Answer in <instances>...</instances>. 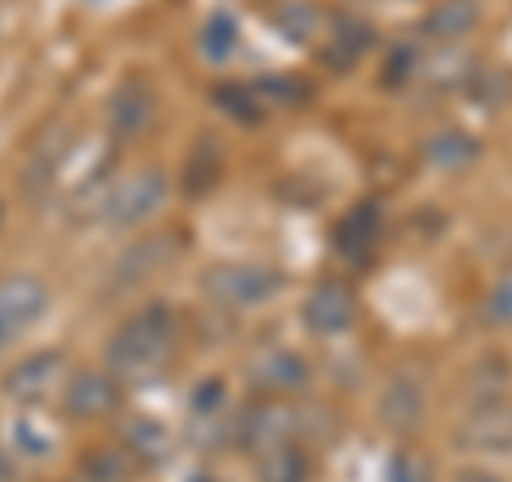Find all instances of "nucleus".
Here are the masks:
<instances>
[{"label":"nucleus","instance_id":"f257e3e1","mask_svg":"<svg viewBox=\"0 0 512 482\" xmlns=\"http://www.w3.org/2000/svg\"><path fill=\"white\" fill-rule=\"evenodd\" d=\"M175 346H180V320H175V312L167 303H150V308L128 316L124 325L111 333L107 372L120 384L146 389V384H158L171 372Z\"/></svg>","mask_w":512,"mask_h":482},{"label":"nucleus","instance_id":"f03ea898","mask_svg":"<svg viewBox=\"0 0 512 482\" xmlns=\"http://www.w3.org/2000/svg\"><path fill=\"white\" fill-rule=\"evenodd\" d=\"M167 205V175L158 167H137L120 175V180H111L99 197V218L107 227H141V222H150L158 210Z\"/></svg>","mask_w":512,"mask_h":482},{"label":"nucleus","instance_id":"7ed1b4c3","mask_svg":"<svg viewBox=\"0 0 512 482\" xmlns=\"http://www.w3.org/2000/svg\"><path fill=\"white\" fill-rule=\"evenodd\" d=\"M286 286V278L269 265H252V261H227L205 269V295H210L218 308L244 312V308H261Z\"/></svg>","mask_w":512,"mask_h":482},{"label":"nucleus","instance_id":"20e7f679","mask_svg":"<svg viewBox=\"0 0 512 482\" xmlns=\"http://www.w3.org/2000/svg\"><path fill=\"white\" fill-rule=\"evenodd\" d=\"M303 427H308V414H299L295 406H286L278 397H265L256 401L252 410L235 414V440L248 448V453H265L274 444H286V440H299Z\"/></svg>","mask_w":512,"mask_h":482},{"label":"nucleus","instance_id":"39448f33","mask_svg":"<svg viewBox=\"0 0 512 482\" xmlns=\"http://www.w3.org/2000/svg\"><path fill=\"white\" fill-rule=\"evenodd\" d=\"M47 312V286L30 273H13V278H0V355L22 342L43 320Z\"/></svg>","mask_w":512,"mask_h":482},{"label":"nucleus","instance_id":"423d86ee","mask_svg":"<svg viewBox=\"0 0 512 482\" xmlns=\"http://www.w3.org/2000/svg\"><path fill=\"white\" fill-rule=\"evenodd\" d=\"M355 320H359V299L338 278L316 282L308 291V299H303V325H308V333H316V337H338L355 325Z\"/></svg>","mask_w":512,"mask_h":482},{"label":"nucleus","instance_id":"0eeeda50","mask_svg":"<svg viewBox=\"0 0 512 482\" xmlns=\"http://www.w3.org/2000/svg\"><path fill=\"white\" fill-rule=\"evenodd\" d=\"M248 384L261 397H295L312 384V367L295 350H265L248 363Z\"/></svg>","mask_w":512,"mask_h":482},{"label":"nucleus","instance_id":"6e6552de","mask_svg":"<svg viewBox=\"0 0 512 482\" xmlns=\"http://www.w3.org/2000/svg\"><path fill=\"white\" fill-rule=\"evenodd\" d=\"M64 372H69V359H64L60 350H39V355H26L5 376V393L13 401H22V406H39V401H47L60 389Z\"/></svg>","mask_w":512,"mask_h":482},{"label":"nucleus","instance_id":"1a4fd4ad","mask_svg":"<svg viewBox=\"0 0 512 482\" xmlns=\"http://www.w3.org/2000/svg\"><path fill=\"white\" fill-rule=\"evenodd\" d=\"M60 406L69 419H103L120 406V380L111 372H82L64 380Z\"/></svg>","mask_w":512,"mask_h":482},{"label":"nucleus","instance_id":"9d476101","mask_svg":"<svg viewBox=\"0 0 512 482\" xmlns=\"http://www.w3.org/2000/svg\"><path fill=\"white\" fill-rule=\"evenodd\" d=\"M154 107H158V99H154V90L141 82V77H128V82H120L116 94H111V107H107L111 137H120V141L141 137L150 128V120H154Z\"/></svg>","mask_w":512,"mask_h":482},{"label":"nucleus","instance_id":"9b49d317","mask_svg":"<svg viewBox=\"0 0 512 482\" xmlns=\"http://www.w3.org/2000/svg\"><path fill=\"white\" fill-rule=\"evenodd\" d=\"M457 440L474 448V453H512V406L500 397H491L487 406H478L466 427L457 431Z\"/></svg>","mask_w":512,"mask_h":482},{"label":"nucleus","instance_id":"f8f14e48","mask_svg":"<svg viewBox=\"0 0 512 482\" xmlns=\"http://www.w3.org/2000/svg\"><path fill=\"white\" fill-rule=\"evenodd\" d=\"M478 22H483V9H478V0H440V5H431L423 13L419 30L427 39H436L444 47H457L461 39H470Z\"/></svg>","mask_w":512,"mask_h":482},{"label":"nucleus","instance_id":"ddd939ff","mask_svg":"<svg viewBox=\"0 0 512 482\" xmlns=\"http://www.w3.org/2000/svg\"><path fill=\"white\" fill-rule=\"evenodd\" d=\"M175 256V235H158V239H141V244H133L120 265L111 269V286H120V291H128V286H141L146 278H154L163 265H171Z\"/></svg>","mask_w":512,"mask_h":482},{"label":"nucleus","instance_id":"4468645a","mask_svg":"<svg viewBox=\"0 0 512 482\" xmlns=\"http://www.w3.org/2000/svg\"><path fill=\"white\" fill-rule=\"evenodd\" d=\"M380 227H384L380 205L376 201H363V205H355V210H350L338 222V231H333V248H338L342 256H350V261H363V256L376 252Z\"/></svg>","mask_w":512,"mask_h":482},{"label":"nucleus","instance_id":"2eb2a0df","mask_svg":"<svg viewBox=\"0 0 512 482\" xmlns=\"http://www.w3.org/2000/svg\"><path fill=\"white\" fill-rule=\"evenodd\" d=\"M423 410H427L423 389L414 380H406V376H397L389 389H384V397H380V423L389 431H397V436L419 431L423 427Z\"/></svg>","mask_w":512,"mask_h":482},{"label":"nucleus","instance_id":"dca6fc26","mask_svg":"<svg viewBox=\"0 0 512 482\" xmlns=\"http://www.w3.org/2000/svg\"><path fill=\"white\" fill-rule=\"evenodd\" d=\"M256 478L261 482H308L312 478V457L299 440L274 444L265 453H256Z\"/></svg>","mask_w":512,"mask_h":482},{"label":"nucleus","instance_id":"f3484780","mask_svg":"<svg viewBox=\"0 0 512 482\" xmlns=\"http://www.w3.org/2000/svg\"><path fill=\"white\" fill-rule=\"evenodd\" d=\"M367 47H372V26H363L355 18H333L329 22V35H325V56L333 69H350Z\"/></svg>","mask_w":512,"mask_h":482},{"label":"nucleus","instance_id":"a211bd4d","mask_svg":"<svg viewBox=\"0 0 512 482\" xmlns=\"http://www.w3.org/2000/svg\"><path fill=\"white\" fill-rule=\"evenodd\" d=\"M423 158L431 167H440V171H461V167H470L478 158V141L470 133H461V128H444V133L427 137Z\"/></svg>","mask_w":512,"mask_h":482},{"label":"nucleus","instance_id":"6ab92c4d","mask_svg":"<svg viewBox=\"0 0 512 482\" xmlns=\"http://www.w3.org/2000/svg\"><path fill=\"white\" fill-rule=\"evenodd\" d=\"M52 448H56L52 427L39 423L35 414H18V419L9 423V453H13V457H22V461H43V457H52Z\"/></svg>","mask_w":512,"mask_h":482},{"label":"nucleus","instance_id":"aec40b11","mask_svg":"<svg viewBox=\"0 0 512 482\" xmlns=\"http://www.w3.org/2000/svg\"><path fill=\"white\" fill-rule=\"evenodd\" d=\"M274 26L282 30L286 39H295V43H312V39L320 35V30L329 26V18H325L320 9H312V5H303V0H299V5H286V9H278V13H274Z\"/></svg>","mask_w":512,"mask_h":482},{"label":"nucleus","instance_id":"412c9836","mask_svg":"<svg viewBox=\"0 0 512 482\" xmlns=\"http://www.w3.org/2000/svg\"><path fill=\"white\" fill-rule=\"evenodd\" d=\"M235 39H239V30H235L231 13H214L201 30V56L210 64H227L235 56Z\"/></svg>","mask_w":512,"mask_h":482},{"label":"nucleus","instance_id":"4be33fe9","mask_svg":"<svg viewBox=\"0 0 512 482\" xmlns=\"http://www.w3.org/2000/svg\"><path fill=\"white\" fill-rule=\"evenodd\" d=\"M483 320L495 329H512V269L504 278H495V286L483 299Z\"/></svg>","mask_w":512,"mask_h":482},{"label":"nucleus","instance_id":"5701e85b","mask_svg":"<svg viewBox=\"0 0 512 482\" xmlns=\"http://www.w3.org/2000/svg\"><path fill=\"white\" fill-rule=\"evenodd\" d=\"M124 453H141L146 461H163V457H167V436H163V427H154V423H133Z\"/></svg>","mask_w":512,"mask_h":482},{"label":"nucleus","instance_id":"b1692460","mask_svg":"<svg viewBox=\"0 0 512 482\" xmlns=\"http://www.w3.org/2000/svg\"><path fill=\"white\" fill-rule=\"evenodd\" d=\"M389 482H431V465L419 453L402 448V453L393 457V465H389Z\"/></svg>","mask_w":512,"mask_h":482},{"label":"nucleus","instance_id":"393cba45","mask_svg":"<svg viewBox=\"0 0 512 482\" xmlns=\"http://www.w3.org/2000/svg\"><path fill=\"white\" fill-rule=\"evenodd\" d=\"M410 73H419V52H414V47H397L389 64H384V82L402 86V82H410Z\"/></svg>","mask_w":512,"mask_h":482},{"label":"nucleus","instance_id":"a878e982","mask_svg":"<svg viewBox=\"0 0 512 482\" xmlns=\"http://www.w3.org/2000/svg\"><path fill=\"white\" fill-rule=\"evenodd\" d=\"M13 465H18V457H13V453H9V444L0 440V482H9V478H13Z\"/></svg>","mask_w":512,"mask_h":482},{"label":"nucleus","instance_id":"bb28decb","mask_svg":"<svg viewBox=\"0 0 512 482\" xmlns=\"http://www.w3.org/2000/svg\"><path fill=\"white\" fill-rule=\"evenodd\" d=\"M457 482H504L500 474H487V470H461Z\"/></svg>","mask_w":512,"mask_h":482}]
</instances>
